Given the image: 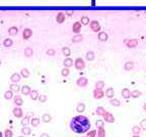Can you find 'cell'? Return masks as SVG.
I'll return each instance as SVG.
<instances>
[{
    "label": "cell",
    "mask_w": 146,
    "mask_h": 137,
    "mask_svg": "<svg viewBox=\"0 0 146 137\" xmlns=\"http://www.w3.org/2000/svg\"><path fill=\"white\" fill-rule=\"evenodd\" d=\"M98 40L99 41H102V42H106V41H107V35H106V33L105 32H101V33H98Z\"/></svg>",
    "instance_id": "obj_17"
},
{
    "label": "cell",
    "mask_w": 146,
    "mask_h": 137,
    "mask_svg": "<svg viewBox=\"0 0 146 137\" xmlns=\"http://www.w3.org/2000/svg\"><path fill=\"white\" fill-rule=\"evenodd\" d=\"M89 27H90V28H91V31L95 32V33H97V32H99V31H101L99 22H98V21H96V20H93V21H90V22H89Z\"/></svg>",
    "instance_id": "obj_6"
},
{
    "label": "cell",
    "mask_w": 146,
    "mask_h": 137,
    "mask_svg": "<svg viewBox=\"0 0 146 137\" xmlns=\"http://www.w3.org/2000/svg\"><path fill=\"white\" fill-rule=\"evenodd\" d=\"M63 64H64V66L67 67V68H69V67H71V66H73V64H74V62H73V60L70 58V57H67L66 59L63 61Z\"/></svg>",
    "instance_id": "obj_13"
},
{
    "label": "cell",
    "mask_w": 146,
    "mask_h": 137,
    "mask_svg": "<svg viewBox=\"0 0 146 137\" xmlns=\"http://www.w3.org/2000/svg\"><path fill=\"white\" fill-rule=\"evenodd\" d=\"M110 104L112 106H114V107H120L121 106V102H120L118 98H115V97L110 98Z\"/></svg>",
    "instance_id": "obj_20"
},
{
    "label": "cell",
    "mask_w": 146,
    "mask_h": 137,
    "mask_svg": "<svg viewBox=\"0 0 146 137\" xmlns=\"http://www.w3.org/2000/svg\"><path fill=\"white\" fill-rule=\"evenodd\" d=\"M82 39H83V37H82V36H80V35H76L75 37H73V38H72V42H74V43H78V42L82 41Z\"/></svg>",
    "instance_id": "obj_41"
},
{
    "label": "cell",
    "mask_w": 146,
    "mask_h": 137,
    "mask_svg": "<svg viewBox=\"0 0 146 137\" xmlns=\"http://www.w3.org/2000/svg\"><path fill=\"white\" fill-rule=\"evenodd\" d=\"M81 137H87V136H81Z\"/></svg>",
    "instance_id": "obj_55"
},
{
    "label": "cell",
    "mask_w": 146,
    "mask_h": 137,
    "mask_svg": "<svg viewBox=\"0 0 146 137\" xmlns=\"http://www.w3.org/2000/svg\"><path fill=\"white\" fill-rule=\"evenodd\" d=\"M21 93H22V95H25V96H27V95H29V93H30V87L28 86V85H24L22 87H21Z\"/></svg>",
    "instance_id": "obj_21"
},
{
    "label": "cell",
    "mask_w": 146,
    "mask_h": 137,
    "mask_svg": "<svg viewBox=\"0 0 146 137\" xmlns=\"http://www.w3.org/2000/svg\"><path fill=\"white\" fill-rule=\"evenodd\" d=\"M20 123H21V125H22V126H27L28 124L30 123V118H29V116H28V115H27V116H26V117H25V118L21 120V122H20Z\"/></svg>",
    "instance_id": "obj_28"
},
{
    "label": "cell",
    "mask_w": 146,
    "mask_h": 137,
    "mask_svg": "<svg viewBox=\"0 0 146 137\" xmlns=\"http://www.w3.org/2000/svg\"><path fill=\"white\" fill-rule=\"evenodd\" d=\"M9 88H10V90H12V92H18V90H20V87H19V85H18L17 83H12V84L9 86Z\"/></svg>",
    "instance_id": "obj_33"
},
{
    "label": "cell",
    "mask_w": 146,
    "mask_h": 137,
    "mask_svg": "<svg viewBox=\"0 0 146 137\" xmlns=\"http://www.w3.org/2000/svg\"><path fill=\"white\" fill-rule=\"evenodd\" d=\"M0 65H1V60H0Z\"/></svg>",
    "instance_id": "obj_54"
},
{
    "label": "cell",
    "mask_w": 146,
    "mask_h": 137,
    "mask_svg": "<svg viewBox=\"0 0 146 137\" xmlns=\"http://www.w3.org/2000/svg\"><path fill=\"white\" fill-rule=\"evenodd\" d=\"M13 102H14V104H15L17 107H20V106H22V104H24L22 97H21L20 96H13Z\"/></svg>",
    "instance_id": "obj_11"
},
{
    "label": "cell",
    "mask_w": 146,
    "mask_h": 137,
    "mask_svg": "<svg viewBox=\"0 0 146 137\" xmlns=\"http://www.w3.org/2000/svg\"><path fill=\"white\" fill-rule=\"evenodd\" d=\"M121 94H122V96H123L124 98H126V100H128V98L131 97V92H130V89L127 88V87L123 88L122 92H121Z\"/></svg>",
    "instance_id": "obj_9"
},
{
    "label": "cell",
    "mask_w": 146,
    "mask_h": 137,
    "mask_svg": "<svg viewBox=\"0 0 146 137\" xmlns=\"http://www.w3.org/2000/svg\"><path fill=\"white\" fill-rule=\"evenodd\" d=\"M142 131V129H141V127L140 126H133L132 127V133L133 134H140V132Z\"/></svg>",
    "instance_id": "obj_29"
},
{
    "label": "cell",
    "mask_w": 146,
    "mask_h": 137,
    "mask_svg": "<svg viewBox=\"0 0 146 137\" xmlns=\"http://www.w3.org/2000/svg\"><path fill=\"white\" fill-rule=\"evenodd\" d=\"M104 120L106 121V123H114L115 122V117H114V115L112 114V113H110V112H107L106 111V113L104 114Z\"/></svg>",
    "instance_id": "obj_3"
},
{
    "label": "cell",
    "mask_w": 146,
    "mask_h": 137,
    "mask_svg": "<svg viewBox=\"0 0 146 137\" xmlns=\"http://www.w3.org/2000/svg\"><path fill=\"white\" fill-rule=\"evenodd\" d=\"M0 137H3V134H2V132L0 131Z\"/></svg>",
    "instance_id": "obj_52"
},
{
    "label": "cell",
    "mask_w": 146,
    "mask_h": 137,
    "mask_svg": "<svg viewBox=\"0 0 146 137\" xmlns=\"http://www.w3.org/2000/svg\"><path fill=\"white\" fill-rule=\"evenodd\" d=\"M140 127L142 130H146V119H143L140 123Z\"/></svg>",
    "instance_id": "obj_46"
},
{
    "label": "cell",
    "mask_w": 146,
    "mask_h": 137,
    "mask_svg": "<svg viewBox=\"0 0 146 137\" xmlns=\"http://www.w3.org/2000/svg\"><path fill=\"white\" fill-rule=\"evenodd\" d=\"M143 110H144V111H146V103L144 104V105H143Z\"/></svg>",
    "instance_id": "obj_51"
},
{
    "label": "cell",
    "mask_w": 146,
    "mask_h": 137,
    "mask_svg": "<svg viewBox=\"0 0 146 137\" xmlns=\"http://www.w3.org/2000/svg\"><path fill=\"white\" fill-rule=\"evenodd\" d=\"M47 55H49V56H54V55H55V50H54V49H49V50L47 51Z\"/></svg>",
    "instance_id": "obj_48"
},
{
    "label": "cell",
    "mask_w": 146,
    "mask_h": 137,
    "mask_svg": "<svg viewBox=\"0 0 146 137\" xmlns=\"http://www.w3.org/2000/svg\"><path fill=\"white\" fill-rule=\"evenodd\" d=\"M105 86V82L99 80V81H96L95 82V88L96 89H103Z\"/></svg>",
    "instance_id": "obj_34"
},
{
    "label": "cell",
    "mask_w": 146,
    "mask_h": 137,
    "mask_svg": "<svg viewBox=\"0 0 146 137\" xmlns=\"http://www.w3.org/2000/svg\"><path fill=\"white\" fill-rule=\"evenodd\" d=\"M62 53H63V55H65V57H69V56L71 55V51H70L69 48L64 47V48L62 49Z\"/></svg>",
    "instance_id": "obj_36"
},
{
    "label": "cell",
    "mask_w": 146,
    "mask_h": 137,
    "mask_svg": "<svg viewBox=\"0 0 146 137\" xmlns=\"http://www.w3.org/2000/svg\"><path fill=\"white\" fill-rule=\"evenodd\" d=\"M70 129L77 133V134H84L87 133L90 130V121L86 116L83 115H77L73 117L70 121Z\"/></svg>",
    "instance_id": "obj_1"
},
{
    "label": "cell",
    "mask_w": 146,
    "mask_h": 137,
    "mask_svg": "<svg viewBox=\"0 0 146 137\" xmlns=\"http://www.w3.org/2000/svg\"><path fill=\"white\" fill-rule=\"evenodd\" d=\"M13 136V132L10 129H5L4 130V137H12Z\"/></svg>",
    "instance_id": "obj_38"
},
{
    "label": "cell",
    "mask_w": 146,
    "mask_h": 137,
    "mask_svg": "<svg viewBox=\"0 0 146 137\" xmlns=\"http://www.w3.org/2000/svg\"><path fill=\"white\" fill-rule=\"evenodd\" d=\"M18 137H26L25 135H20V136H18Z\"/></svg>",
    "instance_id": "obj_53"
},
{
    "label": "cell",
    "mask_w": 146,
    "mask_h": 137,
    "mask_svg": "<svg viewBox=\"0 0 146 137\" xmlns=\"http://www.w3.org/2000/svg\"><path fill=\"white\" fill-rule=\"evenodd\" d=\"M20 75H21L24 78H27V77L29 76V71H28L27 68L21 69V71H20Z\"/></svg>",
    "instance_id": "obj_32"
},
{
    "label": "cell",
    "mask_w": 146,
    "mask_h": 137,
    "mask_svg": "<svg viewBox=\"0 0 146 137\" xmlns=\"http://www.w3.org/2000/svg\"><path fill=\"white\" fill-rule=\"evenodd\" d=\"M132 137H140V135H139V134H133Z\"/></svg>",
    "instance_id": "obj_50"
},
{
    "label": "cell",
    "mask_w": 146,
    "mask_h": 137,
    "mask_svg": "<svg viewBox=\"0 0 146 137\" xmlns=\"http://www.w3.org/2000/svg\"><path fill=\"white\" fill-rule=\"evenodd\" d=\"M42 120H43V122H45V123H49V122H51L52 117H51L49 114H44L43 117H42Z\"/></svg>",
    "instance_id": "obj_24"
},
{
    "label": "cell",
    "mask_w": 146,
    "mask_h": 137,
    "mask_svg": "<svg viewBox=\"0 0 146 137\" xmlns=\"http://www.w3.org/2000/svg\"><path fill=\"white\" fill-rule=\"evenodd\" d=\"M95 126H96V128L98 129V128H102V127H105V122H104V120H97L96 122H95Z\"/></svg>",
    "instance_id": "obj_40"
},
{
    "label": "cell",
    "mask_w": 146,
    "mask_h": 137,
    "mask_svg": "<svg viewBox=\"0 0 146 137\" xmlns=\"http://www.w3.org/2000/svg\"><path fill=\"white\" fill-rule=\"evenodd\" d=\"M141 95H142V93L140 90H137V89L131 92V97H133V98H137V97L141 96Z\"/></svg>",
    "instance_id": "obj_27"
},
{
    "label": "cell",
    "mask_w": 146,
    "mask_h": 137,
    "mask_svg": "<svg viewBox=\"0 0 146 137\" xmlns=\"http://www.w3.org/2000/svg\"><path fill=\"white\" fill-rule=\"evenodd\" d=\"M20 131H21V134L25 135V136L32 134V129L29 127H27V126H22V129Z\"/></svg>",
    "instance_id": "obj_14"
},
{
    "label": "cell",
    "mask_w": 146,
    "mask_h": 137,
    "mask_svg": "<svg viewBox=\"0 0 146 137\" xmlns=\"http://www.w3.org/2000/svg\"><path fill=\"white\" fill-rule=\"evenodd\" d=\"M17 27H10L9 28V34L10 35H15V34H17Z\"/></svg>",
    "instance_id": "obj_45"
},
{
    "label": "cell",
    "mask_w": 146,
    "mask_h": 137,
    "mask_svg": "<svg viewBox=\"0 0 146 137\" xmlns=\"http://www.w3.org/2000/svg\"><path fill=\"white\" fill-rule=\"evenodd\" d=\"M65 14L63 13V12H59V13L57 14V17H56V20L59 22V24H62L64 20H65Z\"/></svg>",
    "instance_id": "obj_16"
},
{
    "label": "cell",
    "mask_w": 146,
    "mask_h": 137,
    "mask_svg": "<svg viewBox=\"0 0 146 137\" xmlns=\"http://www.w3.org/2000/svg\"><path fill=\"white\" fill-rule=\"evenodd\" d=\"M105 95H106V96L109 97V98H113L114 96H115V90H114V88H113V87H107L106 89Z\"/></svg>",
    "instance_id": "obj_10"
},
{
    "label": "cell",
    "mask_w": 146,
    "mask_h": 137,
    "mask_svg": "<svg viewBox=\"0 0 146 137\" xmlns=\"http://www.w3.org/2000/svg\"><path fill=\"white\" fill-rule=\"evenodd\" d=\"M20 74H18V73H13L12 75H11V77H10V79H11V81L13 82V83H17V82L20 80Z\"/></svg>",
    "instance_id": "obj_18"
},
{
    "label": "cell",
    "mask_w": 146,
    "mask_h": 137,
    "mask_svg": "<svg viewBox=\"0 0 146 137\" xmlns=\"http://www.w3.org/2000/svg\"><path fill=\"white\" fill-rule=\"evenodd\" d=\"M95 112H96V115L104 116V114L106 113V110H105V108H103V107H97L96 110H95Z\"/></svg>",
    "instance_id": "obj_30"
},
{
    "label": "cell",
    "mask_w": 146,
    "mask_h": 137,
    "mask_svg": "<svg viewBox=\"0 0 146 137\" xmlns=\"http://www.w3.org/2000/svg\"><path fill=\"white\" fill-rule=\"evenodd\" d=\"M106 96L105 95V92L103 90V89H94L93 90V97L95 98V100H101V98H103L104 96Z\"/></svg>",
    "instance_id": "obj_4"
},
{
    "label": "cell",
    "mask_w": 146,
    "mask_h": 137,
    "mask_svg": "<svg viewBox=\"0 0 146 137\" xmlns=\"http://www.w3.org/2000/svg\"><path fill=\"white\" fill-rule=\"evenodd\" d=\"M80 22H81L82 25H84V26H86V25H89V18H88L87 16H82V17H81V20H80Z\"/></svg>",
    "instance_id": "obj_37"
},
{
    "label": "cell",
    "mask_w": 146,
    "mask_h": 137,
    "mask_svg": "<svg viewBox=\"0 0 146 137\" xmlns=\"http://www.w3.org/2000/svg\"><path fill=\"white\" fill-rule=\"evenodd\" d=\"M3 45H4L5 47H10V46H12V41H11L10 39H6V40H4Z\"/></svg>",
    "instance_id": "obj_44"
},
{
    "label": "cell",
    "mask_w": 146,
    "mask_h": 137,
    "mask_svg": "<svg viewBox=\"0 0 146 137\" xmlns=\"http://www.w3.org/2000/svg\"><path fill=\"white\" fill-rule=\"evenodd\" d=\"M97 134V131L96 130H89L87 132V137H95Z\"/></svg>",
    "instance_id": "obj_42"
},
{
    "label": "cell",
    "mask_w": 146,
    "mask_h": 137,
    "mask_svg": "<svg viewBox=\"0 0 146 137\" xmlns=\"http://www.w3.org/2000/svg\"><path fill=\"white\" fill-rule=\"evenodd\" d=\"M124 68L125 70H132L134 68V63H133L132 61H128V62H126L125 63V65H124Z\"/></svg>",
    "instance_id": "obj_22"
},
{
    "label": "cell",
    "mask_w": 146,
    "mask_h": 137,
    "mask_svg": "<svg viewBox=\"0 0 146 137\" xmlns=\"http://www.w3.org/2000/svg\"><path fill=\"white\" fill-rule=\"evenodd\" d=\"M81 22L79 21H76L74 25H73V27H72V31L74 32V33H79L80 29H81Z\"/></svg>",
    "instance_id": "obj_15"
},
{
    "label": "cell",
    "mask_w": 146,
    "mask_h": 137,
    "mask_svg": "<svg viewBox=\"0 0 146 137\" xmlns=\"http://www.w3.org/2000/svg\"><path fill=\"white\" fill-rule=\"evenodd\" d=\"M74 67L77 69V70H83L85 68V62L82 58H77L75 61H74Z\"/></svg>",
    "instance_id": "obj_2"
},
{
    "label": "cell",
    "mask_w": 146,
    "mask_h": 137,
    "mask_svg": "<svg viewBox=\"0 0 146 137\" xmlns=\"http://www.w3.org/2000/svg\"><path fill=\"white\" fill-rule=\"evenodd\" d=\"M33 54H34L33 49H30V48H27V49L25 50V55H26L27 57H32Z\"/></svg>",
    "instance_id": "obj_39"
},
{
    "label": "cell",
    "mask_w": 146,
    "mask_h": 137,
    "mask_svg": "<svg viewBox=\"0 0 146 137\" xmlns=\"http://www.w3.org/2000/svg\"><path fill=\"white\" fill-rule=\"evenodd\" d=\"M13 97V94H12V90H7L4 93V98L5 100H11Z\"/></svg>",
    "instance_id": "obj_31"
},
{
    "label": "cell",
    "mask_w": 146,
    "mask_h": 137,
    "mask_svg": "<svg viewBox=\"0 0 146 137\" xmlns=\"http://www.w3.org/2000/svg\"><path fill=\"white\" fill-rule=\"evenodd\" d=\"M41 137H50V136L47 133H43V134H41Z\"/></svg>",
    "instance_id": "obj_49"
},
{
    "label": "cell",
    "mask_w": 146,
    "mask_h": 137,
    "mask_svg": "<svg viewBox=\"0 0 146 137\" xmlns=\"http://www.w3.org/2000/svg\"><path fill=\"white\" fill-rule=\"evenodd\" d=\"M138 43H139V41L137 39H132V40H128V41L125 42V45L127 48H135L138 46Z\"/></svg>",
    "instance_id": "obj_7"
},
{
    "label": "cell",
    "mask_w": 146,
    "mask_h": 137,
    "mask_svg": "<svg viewBox=\"0 0 146 137\" xmlns=\"http://www.w3.org/2000/svg\"><path fill=\"white\" fill-rule=\"evenodd\" d=\"M32 35H33V31H32L30 28H26V29L24 31L22 37H24L25 40H27V39H29V38L32 37Z\"/></svg>",
    "instance_id": "obj_12"
},
{
    "label": "cell",
    "mask_w": 146,
    "mask_h": 137,
    "mask_svg": "<svg viewBox=\"0 0 146 137\" xmlns=\"http://www.w3.org/2000/svg\"><path fill=\"white\" fill-rule=\"evenodd\" d=\"M69 73H70V71H69V69L65 67V68H63L61 70V74H62V76H68L69 75Z\"/></svg>",
    "instance_id": "obj_43"
},
{
    "label": "cell",
    "mask_w": 146,
    "mask_h": 137,
    "mask_svg": "<svg viewBox=\"0 0 146 137\" xmlns=\"http://www.w3.org/2000/svg\"><path fill=\"white\" fill-rule=\"evenodd\" d=\"M29 96H30V98L33 101H36V100L39 98V94H38V92L36 89H32L30 93H29Z\"/></svg>",
    "instance_id": "obj_19"
},
{
    "label": "cell",
    "mask_w": 146,
    "mask_h": 137,
    "mask_svg": "<svg viewBox=\"0 0 146 137\" xmlns=\"http://www.w3.org/2000/svg\"><path fill=\"white\" fill-rule=\"evenodd\" d=\"M12 114H13L14 117H16V118H21L24 116V112H22V110L20 109V107H15L12 110Z\"/></svg>",
    "instance_id": "obj_8"
},
{
    "label": "cell",
    "mask_w": 146,
    "mask_h": 137,
    "mask_svg": "<svg viewBox=\"0 0 146 137\" xmlns=\"http://www.w3.org/2000/svg\"><path fill=\"white\" fill-rule=\"evenodd\" d=\"M41 123V120L39 118H33L32 120H30V124H32V126L33 127H38Z\"/></svg>",
    "instance_id": "obj_25"
},
{
    "label": "cell",
    "mask_w": 146,
    "mask_h": 137,
    "mask_svg": "<svg viewBox=\"0 0 146 137\" xmlns=\"http://www.w3.org/2000/svg\"><path fill=\"white\" fill-rule=\"evenodd\" d=\"M76 111H77L78 113H83V112L85 111V105H84L83 103H79V104H77Z\"/></svg>",
    "instance_id": "obj_23"
},
{
    "label": "cell",
    "mask_w": 146,
    "mask_h": 137,
    "mask_svg": "<svg viewBox=\"0 0 146 137\" xmlns=\"http://www.w3.org/2000/svg\"><path fill=\"white\" fill-rule=\"evenodd\" d=\"M39 101H40L41 103H45L46 101H47V96H45V95H42V96H39V98H38Z\"/></svg>",
    "instance_id": "obj_47"
},
{
    "label": "cell",
    "mask_w": 146,
    "mask_h": 137,
    "mask_svg": "<svg viewBox=\"0 0 146 137\" xmlns=\"http://www.w3.org/2000/svg\"><path fill=\"white\" fill-rule=\"evenodd\" d=\"M97 137H106L105 127H102V128H98L97 129Z\"/></svg>",
    "instance_id": "obj_26"
},
{
    "label": "cell",
    "mask_w": 146,
    "mask_h": 137,
    "mask_svg": "<svg viewBox=\"0 0 146 137\" xmlns=\"http://www.w3.org/2000/svg\"><path fill=\"white\" fill-rule=\"evenodd\" d=\"M85 57H86V59H87L88 61H93L95 56H94V53H93V51H89V52L86 53V56H85Z\"/></svg>",
    "instance_id": "obj_35"
},
{
    "label": "cell",
    "mask_w": 146,
    "mask_h": 137,
    "mask_svg": "<svg viewBox=\"0 0 146 137\" xmlns=\"http://www.w3.org/2000/svg\"><path fill=\"white\" fill-rule=\"evenodd\" d=\"M76 84H77L79 87H85V86L88 84V79H87L86 77H83V76H81V77H79V78L77 79Z\"/></svg>",
    "instance_id": "obj_5"
}]
</instances>
